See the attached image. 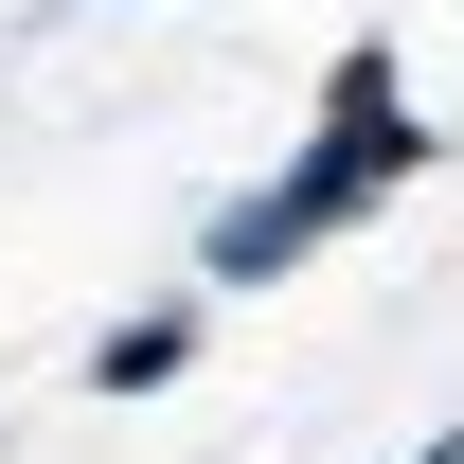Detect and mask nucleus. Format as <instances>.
Wrapping results in <instances>:
<instances>
[{"label": "nucleus", "mask_w": 464, "mask_h": 464, "mask_svg": "<svg viewBox=\"0 0 464 464\" xmlns=\"http://www.w3.org/2000/svg\"><path fill=\"white\" fill-rule=\"evenodd\" d=\"M411 179H429L411 54H393V36H340V72H322V125L286 143V179H250V197H215V215H197V304H268L304 250L375 232Z\"/></svg>", "instance_id": "obj_1"}, {"label": "nucleus", "mask_w": 464, "mask_h": 464, "mask_svg": "<svg viewBox=\"0 0 464 464\" xmlns=\"http://www.w3.org/2000/svg\"><path fill=\"white\" fill-rule=\"evenodd\" d=\"M179 375H197V304H125V322H108V340H90V393H179Z\"/></svg>", "instance_id": "obj_2"}, {"label": "nucleus", "mask_w": 464, "mask_h": 464, "mask_svg": "<svg viewBox=\"0 0 464 464\" xmlns=\"http://www.w3.org/2000/svg\"><path fill=\"white\" fill-rule=\"evenodd\" d=\"M411 464H464V429H429V447H411Z\"/></svg>", "instance_id": "obj_3"}]
</instances>
